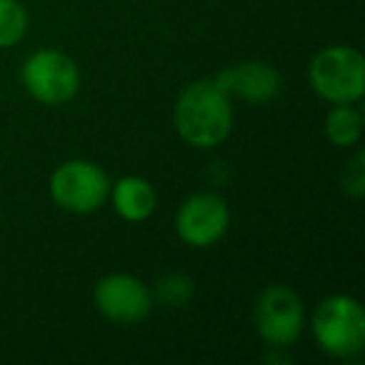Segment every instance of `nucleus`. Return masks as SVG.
<instances>
[{
	"label": "nucleus",
	"mask_w": 365,
	"mask_h": 365,
	"mask_svg": "<svg viewBox=\"0 0 365 365\" xmlns=\"http://www.w3.org/2000/svg\"><path fill=\"white\" fill-rule=\"evenodd\" d=\"M173 125L195 150L223 145L233 133V98L213 78L188 83L173 106Z\"/></svg>",
	"instance_id": "1"
},
{
	"label": "nucleus",
	"mask_w": 365,
	"mask_h": 365,
	"mask_svg": "<svg viewBox=\"0 0 365 365\" xmlns=\"http://www.w3.org/2000/svg\"><path fill=\"white\" fill-rule=\"evenodd\" d=\"M230 98L250 103V106H263L270 103L280 93V73L265 61H243L223 68L213 78Z\"/></svg>",
	"instance_id": "9"
},
{
	"label": "nucleus",
	"mask_w": 365,
	"mask_h": 365,
	"mask_svg": "<svg viewBox=\"0 0 365 365\" xmlns=\"http://www.w3.org/2000/svg\"><path fill=\"white\" fill-rule=\"evenodd\" d=\"M96 310L115 325H135L153 310V293L138 275L108 273L93 288Z\"/></svg>",
	"instance_id": "8"
},
{
	"label": "nucleus",
	"mask_w": 365,
	"mask_h": 365,
	"mask_svg": "<svg viewBox=\"0 0 365 365\" xmlns=\"http://www.w3.org/2000/svg\"><path fill=\"white\" fill-rule=\"evenodd\" d=\"M308 83L330 106L358 103L365 96V61L353 46H328L313 56Z\"/></svg>",
	"instance_id": "3"
},
{
	"label": "nucleus",
	"mask_w": 365,
	"mask_h": 365,
	"mask_svg": "<svg viewBox=\"0 0 365 365\" xmlns=\"http://www.w3.org/2000/svg\"><path fill=\"white\" fill-rule=\"evenodd\" d=\"M255 333L270 348H290L303 335L305 308L300 295L288 285H265L253 305Z\"/></svg>",
	"instance_id": "6"
},
{
	"label": "nucleus",
	"mask_w": 365,
	"mask_h": 365,
	"mask_svg": "<svg viewBox=\"0 0 365 365\" xmlns=\"http://www.w3.org/2000/svg\"><path fill=\"white\" fill-rule=\"evenodd\" d=\"M310 333L325 355L358 358L365 350V310L353 295H328L310 315Z\"/></svg>",
	"instance_id": "2"
},
{
	"label": "nucleus",
	"mask_w": 365,
	"mask_h": 365,
	"mask_svg": "<svg viewBox=\"0 0 365 365\" xmlns=\"http://www.w3.org/2000/svg\"><path fill=\"white\" fill-rule=\"evenodd\" d=\"M323 133L335 148H355L363 135V113L355 103H340L325 113Z\"/></svg>",
	"instance_id": "11"
},
{
	"label": "nucleus",
	"mask_w": 365,
	"mask_h": 365,
	"mask_svg": "<svg viewBox=\"0 0 365 365\" xmlns=\"http://www.w3.org/2000/svg\"><path fill=\"white\" fill-rule=\"evenodd\" d=\"M28 11L21 0H0V51L16 48L28 33Z\"/></svg>",
	"instance_id": "13"
},
{
	"label": "nucleus",
	"mask_w": 365,
	"mask_h": 365,
	"mask_svg": "<svg viewBox=\"0 0 365 365\" xmlns=\"http://www.w3.org/2000/svg\"><path fill=\"white\" fill-rule=\"evenodd\" d=\"M108 200L113 203V210L120 215L125 223H143L158 208V193L150 182L140 175H125L110 182V195Z\"/></svg>",
	"instance_id": "10"
},
{
	"label": "nucleus",
	"mask_w": 365,
	"mask_h": 365,
	"mask_svg": "<svg viewBox=\"0 0 365 365\" xmlns=\"http://www.w3.org/2000/svg\"><path fill=\"white\" fill-rule=\"evenodd\" d=\"M110 178L98 163L76 158L66 160L51 175V198L61 210L73 215H91L108 203Z\"/></svg>",
	"instance_id": "5"
},
{
	"label": "nucleus",
	"mask_w": 365,
	"mask_h": 365,
	"mask_svg": "<svg viewBox=\"0 0 365 365\" xmlns=\"http://www.w3.org/2000/svg\"><path fill=\"white\" fill-rule=\"evenodd\" d=\"M81 68L68 53L46 48L36 51L23 61L21 83L26 93L41 106H66L81 91Z\"/></svg>",
	"instance_id": "4"
},
{
	"label": "nucleus",
	"mask_w": 365,
	"mask_h": 365,
	"mask_svg": "<svg viewBox=\"0 0 365 365\" xmlns=\"http://www.w3.org/2000/svg\"><path fill=\"white\" fill-rule=\"evenodd\" d=\"M230 228V208L213 190H200L185 198L175 213V235L188 248H210Z\"/></svg>",
	"instance_id": "7"
},
{
	"label": "nucleus",
	"mask_w": 365,
	"mask_h": 365,
	"mask_svg": "<svg viewBox=\"0 0 365 365\" xmlns=\"http://www.w3.org/2000/svg\"><path fill=\"white\" fill-rule=\"evenodd\" d=\"M153 293V303L163 305V308H185L193 300L195 283L190 275L185 273H165L158 278Z\"/></svg>",
	"instance_id": "12"
},
{
	"label": "nucleus",
	"mask_w": 365,
	"mask_h": 365,
	"mask_svg": "<svg viewBox=\"0 0 365 365\" xmlns=\"http://www.w3.org/2000/svg\"><path fill=\"white\" fill-rule=\"evenodd\" d=\"M340 188L348 198L360 200L365 195V155L363 150H355L350 160H345L340 170Z\"/></svg>",
	"instance_id": "14"
},
{
	"label": "nucleus",
	"mask_w": 365,
	"mask_h": 365,
	"mask_svg": "<svg viewBox=\"0 0 365 365\" xmlns=\"http://www.w3.org/2000/svg\"><path fill=\"white\" fill-rule=\"evenodd\" d=\"M273 353L270 355H265V363H290V355L285 353V348H270Z\"/></svg>",
	"instance_id": "15"
}]
</instances>
